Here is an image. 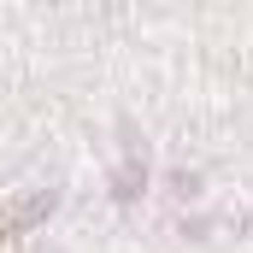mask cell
<instances>
[{
    "label": "cell",
    "mask_w": 253,
    "mask_h": 253,
    "mask_svg": "<svg viewBox=\"0 0 253 253\" xmlns=\"http://www.w3.org/2000/svg\"><path fill=\"white\" fill-rule=\"evenodd\" d=\"M248 230H253V212H248Z\"/></svg>",
    "instance_id": "3"
},
{
    "label": "cell",
    "mask_w": 253,
    "mask_h": 253,
    "mask_svg": "<svg viewBox=\"0 0 253 253\" xmlns=\"http://www.w3.org/2000/svg\"><path fill=\"white\" fill-rule=\"evenodd\" d=\"M47 212H53V189H30V194H18V200L0 212V248H6V242H18L24 230H36Z\"/></svg>",
    "instance_id": "1"
},
{
    "label": "cell",
    "mask_w": 253,
    "mask_h": 253,
    "mask_svg": "<svg viewBox=\"0 0 253 253\" xmlns=\"http://www.w3.org/2000/svg\"><path fill=\"white\" fill-rule=\"evenodd\" d=\"M141 189H147V153H141V141L129 135V147H124V165L112 171V194H118V200H135Z\"/></svg>",
    "instance_id": "2"
}]
</instances>
